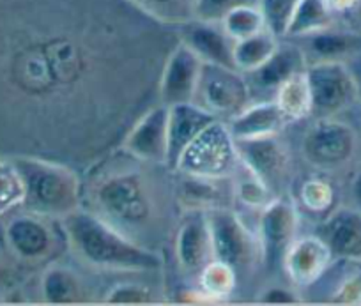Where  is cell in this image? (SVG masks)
Returning a JSON list of instances; mask_svg holds the SVG:
<instances>
[{
    "instance_id": "cell-1",
    "label": "cell",
    "mask_w": 361,
    "mask_h": 306,
    "mask_svg": "<svg viewBox=\"0 0 361 306\" xmlns=\"http://www.w3.org/2000/svg\"><path fill=\"white\" fill-rule=\"evenodd\" d=\"M62 234L80 260L98 269L152 273L163 267L158 253L83 207L62 218Z\"/></svg>"
},
{
    "instance_id": "cell-2",
    "label": "cell",
    "mask_w": 361,
    "mask_h": 306,
    "mask_svg": "<svg viewBox=\"0 0 361 306\" xmlns=\"http://www.w3.org/2000/svg\"><path fill=\"white\" fill-rule=\"evenodd\" d=\"M25 188L22 207L47 218H64L82 207V183L61 163L32 156H13Z\"/></svg>"
},
{
    "instance_id": "cell-3",
    "label": "cell",
    "mask_w": 361,
    "mask_h": 306,
    "mask_svg": "<svg viewBox=\"0 0 361 306\" xmlns=\"http://www.w3.org/2000/svg\"><path fill=\"white\" fill-rule=\"evenodd\" d=\"M94 200L105 220L124 232V227H140L151 220L154 202L149 184L133 170H114L103 176L94 188Z\"/></svg>"
},
{
    "instance_id": "cell-4",
    "label": "cell",
    "mask_w": 361,
    "mask_h": 306,
    "mask_svg": "<svg viewBox=\"0 0 361 306\" xmlns=\"http://www.w3.org/2000/svg\"><path fill=\"white\" fill-rule=\"evenodd\" d=\"M239 166L235 140L227 124L214 121L183 152L176 172L206 179H227L238 172Z\"/></svg>"
},
{
    "instance_id": "cell-5",
    "label": "cell",
    "mask_w": 361,
    "mask_h": 306,
    "mask_svg": "<svg viewBox=\"0 0 361 306\" xmlns=\"http://www.w3.org/2000/svg\"><path fill=\"white\" fill-rule=\"evenodd\" d=\"M252 87L243 73L228 66L202 62L193 103L216 119H232L252 103Z\"/></svg>"
},
{
    "instance_id": "cell-6",
    "label": "cell",
    "mask_w": 361,
    "mask_h": 306,
    "mask_svg": "<svg viewBox=\"0 0 361 306\" xmlns=\"http://www.w3.org/2000/svg\"><path fill=\"white\" fill-rule=\"evenodd\" d=\"M307 76L312 94L310 117H336L357 101L356 76L343 61L312 62Z\"/></svg>"
},
{
    "instance_id": "cell-7",
    "label": "cell",
    "mask_w": 361,
    "mask_h": 306,
    "mask_svg": "<svg viewBox=\"0 0 361 306\" xmlns=\"http://www.w3.org/2000/svg\"><path fill=\"white\" fill-rule=\"evenodd\" d=\"M211 228L213 257L216 260L239 269H248L257 262H262L259 235L253 234L241 218L227 207L207 211Z\"/></svg>"
},
{
    "instance_id": "cell-8",
    "label": "cell",
    "mask_w": 361,
    "mask_h": 306,
    "mask_svg": "<svg viewBox=\"0 0 361 306\" xmlns=\"http://www.w3.org/2000/svg\"><path fill=\"white\" fill-rule=\"evenodd\" d=\"M305 159L319 170H338L349 165L357 152V133L336 117L317 119L301 144Z\"/></svg>"
},
{
    "instance_id": "cell-9",
    "label": "cell",
    "mask_w": 361,
    "mask_h": 306,
    "mask_svg": "<svg viewBox=\"0 0 361 306\" xmlns=\"http://www.w3.org/2000/svg\"><path fill=\"white\" fill-rule=\"evenodd\" d=\"M300 214L293 198L280 195L269 202L259 218V243L262 262L269 269L283 266L287 250L298 239Z\"/></svg>"
},
{
    "instance_id": "cell-10",
    "label": "cell",
    "mask_w": 361,
    "mask_h": 306,
    "mask_svg": "<svg viewBox=\"0 0 361 306\" xmlns=\"http://www.w3.org/2000/svg\"><path fill=\"white\" fill-rule=\"evenodd\" d=\"M235 151L245 169H248L273 193L279 197L282 195L289 180L290 161L289 152L279 140V135L235 140Z\"/></svg>"
},
{
    "instance_id": "cell-11",
    "label": "cell",
    "mask_w": 361,
    "mask_h": 306,
    "mask_svg": "<svg viewBox=\"0 0 361 306\" xmlns=\"http://www.w3.org/2000/svg\"><path fill=\"white\" fill-rule=\"evenodd\" d=\"M50 218L29 213L11 218L6 225V245L16 259L23 262H41L50 259L57 248V232Z\"/></svg>"
},
{
    "instance_id": "cell-12",
    "label": "cell",
    "mask_w": 361,
    "mask_h": 306,
    "mask_svg": "<svg viewBox=\"0 0 361 306\" xmlns=\"http://www.w3.org/2000/svg\"><path fill=\"white\" fill-rule=\"evenodd\" d=\"M200 69L202 59L188 44L180 41V44H177L166 59L159 80V96L163 105L170 106L193 101Z\"/></svg>"
},
{
    "instance_id": "cell-13",
    "label": "cell",
    "mask_w": 361,
    "mask_h": 306,
    "mask_svg": "<svg viewBox=\"0 0 361 306\" xmlns=\"http://www.w3.org/2000/svg\"><path fill=\"white\" fill-rule=\"evenodd\" d=\"M173 248L179 267L190 274H199L214 259L207 211H188L177 228Z\"/></svg>"
},
{
    "instance_id": "cell-14",
    "label": "cell",
    "mask_w": 361,
    "mask_h": 306,
    "mask_svg": "<svg viewBox=\"0 0 361 306\" xmlns=\"http://www.w3.org/2000/svg\"><path fill=\"white\" fill-rule=\"evenodd\" d=\"M220 121L199 106L193 101L177 103L169 106V128H166V158L165 166L176 172L183 152L188 145L206 130L207 126Z\"/></svg>"
},
{
    "instance_id": "cell-15",
    "label": "cell",
    "mask_w": 361,
    "mask_h": 306,
    "mask_svg": "<svg viewBox=\"0 0 361 306\" xmlns=\"http://www.w3.org/2000/svg\"><path fill=\"white\" fill-rule=\"evenodd\" d=\"M166 128H169V106L161 103L147 110L135 123L128 137L124 138V152L131 158H137L138 161L165 165Z\"/></svg>"
},
{
    "instance_id": "cell-16",
    "label": "cell",
    "mask_w": 361,
    "mask_h": 306,
    "mask_svg": "<svg viewBox=\"0 0 361 306\" xmlns=\"http://www.w3.org/2000/svg\"><path fill=\"white\" fill-rule=\"evenodd\" d=\"M331 262V252L315 234L296 239L287 250L282 267L296 287H312Z\"/></svg>"
},
{
    "instance_id": "cell-17",
    "label": "cell",
    "mask_w": 361,
    "mask_h": 306,
    "mask_svg": "<svg viewBox=\"0 0 361 306\" xmlns=\"http://www.w3.org/2000/svg\"><path fill=\"white\" fill-rule=\"evenodd\" d=\"M317 235L326 243L333 259H361V211L338 207L322 221Z\"/></svg>"
},
{
    "instance_id": "cell-18",
    "label": "cell",
    "mask_w": 361,
    "mask_h": 306,
    "mask_svg": "<svg viewBox=\"0 0 361 306\" xmlns=\"http://www.w3.org/2000/svg\"><path fill=\"white\" fill-rule=\"evenodd\" d=\"M225 124L234 140H250V138L279 135L287 124V119L273 99L250 103L245 110H241Z\"/></svg>"
},
{
    "instance_id": "cell-19",
    "label": "cell",
    "mask_w": 361,
    "mask_h": 306,
    "mask_svg": "<svg viewBox=\"0 0 361 306\" xmlns=\"http://www.w3.org/2000/svg\"><path fill=\"white\" fill-rule=\"evenodd\" d=\"M308 68V59L303 48L293 43H279L275 54L271 55L260 68L252 71L250 87L257 90H273L276 92L280 85L296 73Z\"/></svg>"
},
{
    "instance_id": "cell-20",
    "label": "cell",
    "mask_w": 361,
    "mask_h": 306,
    "mask_svg": "<svg viewBox=\"0 0 361 306\" xmlns=\"http://www.w3.org/2000/svg\"><path fill=\"white\" fill-rule=\"evenodd\" d=\"M183 43L188 44L202 59V62H213V64L234 68V61H232L234 41L227 36L220 23L192 20L186 23Z\"/></svg>"
},
{
    "instance_id": "cell-21",
    "label": "cell",
    "mask_w": 361,
    "mask_h": 306,
    "mask_svg": "<svg viewBox=\"0 0 361 306\" xmlns=\"http://www.w3.org/2000/svg\"><path fill=\"white\" fill-rule=\"evenodd\" d=\"M303 39L307 43V50L303 51L312 62L343 61L361 51V34L350 30H333L329 27Z\"/></svg>"
},
{
    "instance_id": "cell-22",
    "label": "cell",
    "mask_w": 361,
    "mask_h": 306,
    "mask_svg": "<svg viewBox=\"0 0 361 306\" xmlns=\"http://www.w3.org/2000/svg\"><path fill=\"white\" fill-rule=\"evenodd\" d=\"M41 295L48 305H78L85 301V287L75 271L51 264L41 276Z\"/></svg>"
},
{
    "instance_id": "cell-23",
    "label": "cell",
    "mask_w": 361,
    "mask_h": 306,
    "mask_svg": "<svg viewBox=\"0 0 361 306\" xmlns=\"http://www.w3.org/2000/svg\"><path fill=\"white\" fill-rule=\"evenodd\" d=\"M275 103L289 121H303L312 116V94L307 69L296 73L282 83L275 92Z\"/></svg>"
},
{
    "instance_id": "cell-24",
    "label": "cell",
    "mask_w": 361,
    "mask_h": 306,
    "mask_svg": "<svg viewBox=\"0 0 361 306\" xmlns=\"http://www.w3.org/2000/svg\"><path fill=\"white\" fill-rule=\"evenodd\" d=\"M333 11L326 0H298L283 37H307L331 27Z\"/></svg>"
},
{
    "instance_id": "cell-25",
    "label": "cell",
    "mask_w": 361,
    "mask_h": 306,
    "mask_svg": "<svg viewBox=\"0 0 361 306\" xmlns=\"http://www.w3.org/2000/svg\"><path fill=\"white\" fill-rule=\"evenodd\" d=\"M276 48H279V37L267 29L245 39L234 41V48H232L234 68L241 73L255 71L275 54Z\"/></svg>"
},
{
    "instance_id": "cell-26",
    "label": "cell",
    "mask_w": 361,
    "mask_h": 306,
    "mask_svg": "<svg viewBox=\"0 0 361 306\" xmlns=\"http://www.w3.org/2000/svg\"><path fill=\"white\" fill-rule=\"evenodd\" d=\"M220 25L224 27L232 41H239L266 29V20H264L259 6L245 2V4H238L231 11H227V15L221 18Z\"/></svg>"
},
{
    "instance_id": "cell-27",
    "label": "cell",
    "mask_w": 361,
    "mask_h": 306,
    "mask_svg": "<svg viewBox=\"0 0 361 306\" xmlns=\"http://www.w3.org/2000/svg\"><path fill=\"white\" fill-rule=\"evenodd\" d=\"M238 285V273L234 267L221 260L213 259L199 273V287L206 299H225L235 290Z\"/></svg>"
},
{
    "instance_id": "cell-28",
    "label": "cell",
    "mask_w": 361,
    "mask_h": 306,
    "mask_svg": "<svg viewBox=\"0 0 361 306\" xmlns=\"http://www.w3.org/2000/svg\"><path fill=\"white\" fill-rule=\"evenodd\" d=\"M25 188L11 158L0 159V216L22 206Z\"/></svg>"
},
{
    "instance_id": "cell-29",
    "label": "cell",
    "mask_w": 361,
    "mask_h": 306,
    "mask_svg": "<svg viewBox=\"0 0 361 306\" xmlns=\"http://www.w3.org/2000/svg\"><path fill=\"white\" fill-rule=\"evenodd\" d=\"M154 18L170 23H188L193 20L192 0H133Z\"/></svg>"
},
{
    "instance_id": "cell-30",
    "label": "cell",
    "mask_w": 361,
    "mask_h": 306,
    "mask_svg": "<svg viewBox=\"0 0 361 306\" xmlns=\"http://www.w3.org/2000/svg\"><path fill=\"white\" fill-rule=\"evenodd\" d=\"M243 169H245V166H243ZM245 172L246 177L239 179L238 184H235V198H238L241 204H245V206L262 211L264 207H266L269 202L275 200L279 195H275L269 188L264 186L248 169H245Z\"/></svg>"
},
{
    "instance_id": "cell-31",
    "label": "cell",
    "mask_w": 361,
    "mask_h": 306,
    "mask_svg": "<svg viewBox=\"0 0 361 306\" xmlns=\"http://www.w3.org/2000/svg\"><path fill=\"white\" fill-rule=\"evenodd\" d=\"M301 204L307 207L310 213L322 214L333 207L335 202V191L329 183L322 179H308L301 186Z\"/></svg>"
},
{
    "instance_id": "cell-32",
    "label": "cell",
    "mask_w": 361,
    "mask_h": 306,
    "mask_svg": "<svg viewBox=\"0 0 361 306\" xmlns=\"http://www.w3.org/2000/svg\"><path fill=\"white\" fill-rule=\"evenodd\" d=\"M296 4L298 0H260L259 8L266 20V29L276 37H283Z\"/></svg>"
},
{
    "instance_id": "cell-33",
    "label": "cell",
    "mask_w": 361,
    "mask_h": 306,
    "mask_svg": "<svg viewBox=\"0 0 361 306\" xmlns=\"http://www.w3.org/2000/svg\"><path fill=\"white\" fill-rule=\"evenodd\" d=\"M193 20L209 23H220L221 18L231 11L234 6L245 4L250 0H192Z\"/></svg>"
},
{
    "instance_id": "cell-34",
    "label": "cell",
    "mask_w": 361,
    "mask_h": 306,
    "mask_svg": "<svg viewBox=\"0 0 361 306\" xmlns=\"http://www.w3.org/2000/svg\"><path fill=\"white\" fill-rule=\"evenodd\" d=\"M105 301L110 305H145L151 301V292L142 285L123 283L114 287L106 294Z\"/></svg>"
},
{
    "instance_id": "cell-35",
    "label": "cell",
    "mask_w": 361,
    "mask_h": 306,
    "mask_svg": "<svg viewBox=\"0 0 361 306\" xmlns=\"http://www.w3.org/2000/svg\"><path fill=\"white\" fill-rule=\"evenodd\" d=\"M257 301L260 305H298L301 298L296 292L286 287H269L260 292Z\"/></svg>"
},
{
    "instance_id": "cell-36",
    "label": "cell",
    "mask_w": 361,
    "mask_h": 306,
    "mask_svg": "<svg viewBox=\"0 0 361 306\" xmlns=\"http://www.w3.org/2000/svg\"><path fill=\"white\" fill-rule=\"evenodd\" d=\"M331 11H347V9H354L360 0H326Z\"/></svg>"
},
{
    "instance_id": "cell-37",
    "label": "cell",
    "mask_w": 361,
    "mask_h": 306,
    "mask_svg": "<svg viewBox=\"0 0 361 306\" xmlns=\"http://www.w3.org/2000/svg\"><path fill=\"white\" fill-rule=\"evenodd\" d=\"M353 198H354V204H356V207L361 211V166H360V170H357L356 177H354Z\"/></svg>"
},
{
    "instance_id": "cell-38",
    "label": "cell",
    "mask_w": 361,
    "mask_h": 306,
    "mask_svg": "<svg viewBox=\"0 0 361 306\" xmlns=\"http://www.w3.org/2000/svg\"><path fill=\"white\" fill-rule=\"evenodd\" d=\"M6 280H8V271H6V267L0 264V283H4Z\"/></svg>"
},
{
    "instance_id": "cell-39",
    "label": "cell",
    "mask_w": 361,
    "mask_h": 306,
    "mask_svg": "<svg viewBox=\"0 0 361 306\" xmlns=\"http://www.w3.org/2000/svg\"><path fill=\"white\" fill-rule=\"evenodd\" d=\"M356 83H357V101H361V75L356 76Z\"/></svg>"
},
{
    "instance_id": "cell-40",
    "label": "cell",
    "mask_w": 361,
    "mask_h": 306,
    "mask_svg": "<svg viewBox=\"0 0 361 306\" xmlns=\"http://www.w3.org/2000/svg\"><path fill=\"white\" fill-rule=\"evenodd\" d=\"M354 9H356V16H357V20H360V23H361V0L357 2V6Z\"/></svg>"
}]
</instances>
